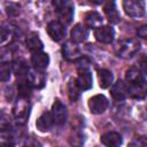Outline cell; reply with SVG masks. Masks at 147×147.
Returning a JSON list of instances; mask_svg holds the SVG:
<instances>
[{"label":"cell","mask_w":147,"mask_h":147,"mask_svg":"<svg viewBox=\"0 0 147 147\" xmlns=\"http://www.w3.org/2000/svg\"><path fill=\"white\" fill-rule=\"evenodd\" d=\"M137 34H138V37H140V38L147 40V24L141 25L140 28H138V30H137Z\"/></svg>","instance_id":"cell-29"},{"label":"cell","mask_w":147,"mask_h":147,"mask_svg":"<svg viewBox=\"0 0 147 147\" xmlns=\"http://www.w3.org/2000/svg\"><path fill=\"white\" fill-rule=\"evenodd\" d=\"M55 124V121L53 118V115L51 111H44L37 119L36 126L40 132H49Z\"/></svg>","instance_id":"cell-13"},{"label":"cell","mask_w":147,"mask_h":147,"mask_svg":"<svg viewBox=\"0 0 147 147\" xmlns=\"http://www.w3.org/2000/svg\"><path fill=\"white\" fill-rule=\"evenodd\" d=\"M52 5L57 17L64 22L70 23L74 17V3L71 0H52Z\"/></svg>","instance_id":"cell-4"},{"label":"cell","mask_w":147,"mask_h":147,"mask_svg":"<svg viewBox=\"0 0 147 147\" xmlns=\"http://www.w3.org/2000/svg\"><path fill=\"white\" fill-rule=\"evenodd\" d=\"M102 17L99 13L96 11H88L85 15V24L86 26L91 28V29H96L99 26H101L102 24Z\"/></svg>","instance_id":"cell-21"},{"label":"cell","mask_w":147,"mask_h":147,"mask_svg":"<svg viewBox=\"0 0 147 147\" xmlns=\"http://www.w3.org/2000/svg\"><path fill=\"white\" fill-rule=\"evenodd\" d=\"M94 37L99 42L102 44H110L114 40L115 31L109 25H101L94 29Z\"/></svg>","instance_id":"cell-9"},{"label":"cell","mask_w":147,"mask_h":147,"mask_svg":"<svg viewBox=\"0 0 147 147\" xmlns=\"http://www.w3.org/2000/svg\"><path fill=\"white\" fill-rule=\"evenodd\" d=\"M76 62V67H77V69L78 70H83V69H88L90 68V64H91V62L88 61V59H86V57H79L77 61H75Z\"/></svg>","instance_id":"cell-26"},{"label":"cell","mask_w":147,"mask_h":147,"mask_svg":"<svg viewBox=\"0 0 147 147\" xmlns=\"http://www.w3.org/2000/svg\"><path fill=\"white\" fill-rule=\"evenodd\" d=\"M62 55L67 61H77L82 54H80V49L77 46L76 42H74L72 40H68L62 45L61 48Z\"/></svg>","instance_id":"cell-7"},{"label":"cell","mask_w":147,"mask_h":147,"mask_svg":"<svg viewBox=\"0 0 147 147\" xmlns=\"http://www.w3.org/2000/svg\"><path fill=\"white\" fill-rule=\"evenodd\" d=\"M6 10H7V14L9 16H17L20 14V6L17 3L9 2L6 5Z\"/></svg>","instance_id":"cell-25"},{"label":"cell","mask_w":147,"mask_h":147,"mask_svg":"<svg viewBox=\"0 0 147 147\" xmlns=\"http://www.w3.org/2000/svg\"><path fill=\"white\" fill-rule=\"evenodd\" d=\"M108 99L102 95V94H96V95H93L92 98H90L88 100V108H90V111L92 114H102L107 107H108Z\"/></svg>","instance_id":"cell-6"},{"label":"cell","mask_w":147,"mask_h":147,"mask_svg":"<svg viewBox=\"0 0 147 147\" xmlns=\"http://www.w3.org/2000/svg\"><path fill=\"white\" fill-rule=\"evenodd\" d=\"M30 109H31V106H30V101L28 96L18 95V98L16 99L13 106V115L18 124L23 125L26 123L30 116Z\"/></svg>","instance_id":"cell-2"},{"label":"cell","mask_w":147,"mask_h":147,"mask_svg":"<svg viewBox=\"0 0 147 147\" xmlns=\"http://www.w3.org/2000/svg\"><path fill=\"white\" fill-rule=\"evenodd\" d=\"M11 69L16 76H23L29 72V68L23 60H15L11 63Z\"/></svg>","instance_id":"cell-22"},{"label":"cell","mask_w":147,"mask_h":147,"mask_svg":"<svg viewBox=\"0 0 147 147\" xmlns=\"http://www.w3.org/2000/svg\"><path fill=\"white\" fill-rule=\"evenodd\" d=\"M98 77H99V85L101 88H108L114 80V75L111 71L107 69H100L98 71Z\"/></svg>","instance_id":"cell-20"},{"label":"cell","mask_w":147,"mask_h":147,"mask_svg":"<svg viewBox=\"0 0 147 147\" xmlns=\"http://www.w3.org/2000/svg\"><path fill=\"white\" fill-rule=\"evenodd\" d=\"M87 37H88V31H87V29H86L83 24H80V23L76 24V25L71 29V31H70V38H71V40H72L74 42H76V44H79V42L85 41V40L87 39Z\"/></svg>","instance_id":"cell-17"},{"label":"cell","mask_w":147,"mask_h":147,"mask_svg":"<svg viewBox=\"0 0 147 147\" xmlns=\"http://www.w3.org/2000/svg\"><path fill=\"white\" fill-rule=\"evenodd\" d=\"M125 14L132 18H140L145 15V0H123Z\"/></svg>","instance_id":"cell-5"},{"label":"cell","mask_w":147,"mask_h":147,"mask_svg":"<svg viewBox=\"0 0 147 147\" xmlns=\"http://www.w3.org/2000/svg\"><path fill=\"white\" fill-rule=\"evenodd\" d=\"M90 2H92V3H94V5H101L105 0H88Z\"/></svg>","instance_id":"cell-30"},{"label":"cell","mask_w":147,"mask_h":147,"mask_svg":"<svg viewBox=\"0 0 147 147\" xmlns=\"http://www.w3.org/2000/svg\"><path fill=\"white\" fill-rule=\"evenodd\" d=\"M110 95L116 102H122L124 101L129 94H127V85L123 80H118L111 85L110 88Z\"/></svg>","instance_id":"cell-12"},{"label":"cell","mask_w":147,"mask_h":147,"mask_svg":"<svg viewBox=\"0 0 147 147\" xmlns=\"http://www.w3.org/2000/svg\"><path fill=\"white\" fill-rule=\"evenodd\" d=\"M47 33L54 41H60L65 36V28L60 21H52L47 25Z\"/></svg>","instance_id":"cell-10"},{"label":"cell","mask_w":147,"mask_h":147,"mask_svg":"<svg viewBox=\"0 0 147 147\" xmlns=\"http://www.w3.org/2000/svg\"><path fill=\"white\" fill-rule=\"evenodd\" d=\"M31 64H32L33 69L44 71L48 67V64H49V56H48V54L47 53H44L41 51L36 52V53H32Z\"/></svg>","instance_id":"cell-14"},{"label":"cell","mask_w":147,"mask_h":147,"mask_svg":"<svg viewBox=\"0 0 147 147\" xmlns=\"http://www.w3.org/2000/svg\"><path fill=\"white\" fill-rule=\"evenodd\" d=\"M130 146H136V147H144L147 146V138L145 137H136L133 140L130 142Z\"/></svg>","instance_id":"cell-27"},{"label":"cell","mask_w":147,"mask_h":147,"mask_svg":"<svg viewBox=\"0 0 147 147\" xmlns=\"http://www.w3.org/2000/svg\"><path fill=\"white\" fill-rule=\"evenodd\" d=\"M51 113L53 115V118H54L56 125L61 126L67 122V117H68L67 109H65V106L60 100H55L54 101V103L52 105Z\"/></svg>","instance_id":"cell-8"},{"label":"cell","mask_w":147,"mask_h":147,"mask_svg":"<svg viewBox=\"0 0 147 147\" xmlns=\"http://www.w3.org/2000/svg\"><path fill=\"white\" fill-rule=\"evenodd\" d=\"M26 80L31 87L39 90L45 86L46 77L42 71L34 69V70H29V72L26 74Z\"/></svg>","instance_id":"cell-11"},{"label":"cell","mask_w":147,"mask_h":147,"mask_svg":"<svg viewBox=\"0 0 147 147\" xmlns=\"http://www.w3.org/2000/svg\"><path fill=\"white\" fill-rule=\"evenodd\" d=\"M25 46L26 48L32 52V53H36V52H39L42 49L44 45H42V41L40 40L39 36L36 33V32H31L26 36L25 38Z\"/></svg>","instance_id":"cell-18"},{"label":"cell","mask_w":147,"mask_h":147,"mask_svg":"<svg viewBox=\"0 0 147 147\" xmlns=\"http://www.w3.org/2000/svg\"><path fill=\"white\" fill-rule=\"evenodd\" d=\"M139 69L142 74L147 75V55L142 56L140 60H139Z\"/></svg>","instance_id":"cell-28"},{"label":"cell","mask_w":147,"mask_h":147,"mask_svg":"<svg viewBox=\"0 0 147 147\" xmlns=\"http://www.w3.org/2000/svg\"><path fill=\"white\" fill-rule=\"evenodd\" d=\"M79 91H82L76 82V79L74 80H70L69 82V85H68V94H69V98L71 101H76L79 96Z\"/></svg>","instance_id":"cell-23"},{"label":"cell","mask_w":147,"mask_h":147,"mask_svg":"<svg viewBox=\"0 0 147 147\" xmlns=\"http://www.w3.org/2000/svg\"><path fill=\"white\" fill-rule=\"evenodd\" d=\"M100 140L105 146H109V147H117L123 142L122 136L117 132H107L101 136Z\"/></svg>","instance_id":"cell-19"},{"label":"cell","mask_w":147,"mask_h":147,"mask_svg":"<svg viewBox=\"0 0 147 147\" xmlns=\"http://www.w3.org/2000/svg\"><path fill=\"white\" fill-rule=\"evenodd\" d=\"M139 49H140V41L136 38H130L119 41L115 47V53L117 56L122 59H129L132 57Z\"/></svg>","instance_id":"cell-3"},{"label":"cell","mask_w":147,"mask_h":147,"mask_svg":"<svg viewBox=\"0 0 147 147\" xmlns=\"http://www.w3.org/2000/svg\"><path fill=\"white\" fill-rule=\"evenodd\" d=\"M125 79L127 82V94L130 98L142 100L147 96V82L140 69L130 68L125 74Z\"/></svg>","instance_id":"cell-1"},{"label":"cell","mask_w":147,"mask_h":147,"mask_svg":"<svg viewBox=\"0 0 147 147\" xmlns=\"http://www.w3.org/2000/svg\"><path fill=\"white\" fill-rule=\"evenodd\" d=\"M103 11H105V14H106V16L110 23L116 24L119 22L121 16H119V13L116 8L115 0H106L105 6H103Z\"/></svg>","instance_id":"cell-16"},{"label":"cell","mask_w":147,"mask_h":147,"mask_svg":"<svg viewBox=\"0 0 147 147\" xmlns=\"http://www.w3.org/2000/svg\"><path fill=\"white\" fill-rule=\"evenodd\" d=\"M76 82H77V84L82 91L90 90L93 85V78H92L91 71L88 69L78 70V76H77Z\"/></svg>","instance_id":"cell-15"},{"label":"cell","mask_w":147,"mask_h":147,"mask_svg":"<svg viewBox=\"0 0 147 147\" xmlns=\"http://www.w3.org/2000/svg\"><path fill=\"white\" fill-rule=\"evenodd\" d=\"M11 71H13L11 64L2 62L1 65H0V78H1V80H2V82H7V80L10 78Z\"/></svg>","instance_id":"cell-24"}]
</instances>
